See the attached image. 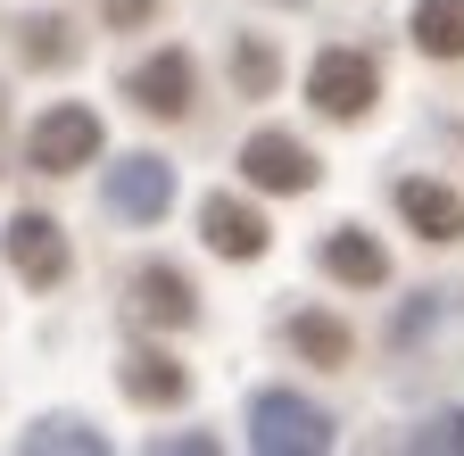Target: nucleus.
Listing matches in <instances>:
<instances>
[{
    "mask_svg": "<svg viewBox=\"0 0 464 456\" xmlns=\"http://www.w3.org/2000/svg\"><path fill=\"white\" fill-rule=\"evenodd\" d=\"M249 448L257 456H324L332 448V415L307 407L299 390H257L249 398Z\"/></svg>",
    "mask_w": 464,
    "mask_h": 456,
    "instance_id": "1",
    "label": "nucleus"
},
{
    "mask_svg": "<svg viewBox=\"0 0 464 456\" xmlns=\"http://www.w3.org/2000/svg\"><path fill=\"white\" fill-rule=\"evenodd\" d=\"M307 100L324 108V117L357 125L365 108L382 100V75H373V59H365V50H315V67H307Z\"/></svg>",
    "mask_w": 464,
    "mask_h": 456,
    "instance_id": "2",
    "label": "nucleus"
},
{
    "mask_svg": "<svg viewBox=\"0 0 464 456\" xmlns=\"http://www.w3.org/2000/svg\"><path fill=\"white\" fill-rule=\"evenodd\" d=\"M25 158L42 166V175H75V166H92V158H100V117H92L83 100H58L50 117L34 125Z\"/></svg>",
    "mask_w": 464,
    "mask_h": 456,
    "instance_id": "3",
    "label": "nucleus"
},
{
    "mask_svg": "<svg viewBox=\"0 0 464 456\" xmlns=\"http://www.w3.org/2000/svg\"><path fill=\"white\" fill-rule=\"evenodd\" d=\"M0 249H9V266L34 282V291H58V282H67V266H75L67 233H58L42 208H17V216H9V233H0Z\"/></svg>",
    "mask_w": 464,
    "mask_h": 456,
    "instance_id": "4",
    "label": "nucleus"
},
{
    "mask_svg": "<svg viewBox=\"0 0 464 456\" xmlns=\"http://www.w3.org/2000/svg\"><path fill=\"white\" fill-rule=\"evenodd\" d=\"M133 108H141V117H191V92H199V67H191V50H150V59L133 67Z\"/></svg>",
    "mask_w": 464,
    "mask_h": 456,
    "instance_id": "5",
    "label": "nucleus"
},
{
    "mask_svg": "<svg viewBox=\"0 0 464 456\" xmlns=\"http://www.w3.org/2000/svg\"><path fill=\"white\" fill-rule=\"evenodd\" d=\"M108 208L125 216V224H158V216L174 208V166L150 158V150H141V158H116V166H108Z\"/></svg>",
    "mask_w": 464,
    "mask_h": 456,
    "instance_id": "6",
    "label": "nucleus"
},
{
    "mask_svg": "<svg viewBox=\"0 0 464 456\" xmlns=\"http://www.w3.org/2000/svg\"><path fill=\"white\" fill-rule=\"evenodd\" d=\"M241 175H249L257 191H315L324 166L290 141V133H249V141H241Z\"/></svg>",
    "mask_w": 464,
    "mask_h": 456,
    "instance_id": "7",
    "label": "nucleus"
},
{
    "mask_svg": "<svg viewBox=\"0 0 464 456\" xmlns=\"http://www.w3.org/2000/svg\"><path fill=\"white\" fill-rule=\"evenodd\" d=\"M199 241H208L216 257H241V266H249V257H266V216L216 191V199L199 208Z\"/></svg>",
    "mask_w": 464,
    "mask_h": 456,
    "instance_id": "8",
    "label": "nucleus"
},
{
    "mask_svg": "<svg viewBox=\"0 0 464 456\" xmlns=\"http://www.w3.org/2000/svg\"><path fill=\"white\" fill-rule=\"evenodd\" d=\"M133 307H141V324H158V332L199 324V291H191L174 266H141V274H133Z\"/></svg>",
    "mask_w": 464,
    "mask_h": 456,
    "instance_id": "9",
    "label": "nucleus"
},
{
    "mask_svg": "<svg viewBox=\"0 0 464 456\" xmlns=\"http://www.w3.org/2000/svg\"><path fill=\"white\" fill-rule=\"evenodd\" d=\"M398 216L415 224L423 241H456V233H464V199H456L448 183H431V175H406V183H398Z\"/></svg>",
    "mask_w": 464,
    "mask_h": 456,
    "instance_id": "10",
    "label": "nucleus"
},
{
    "mask_svg": "<svg viewBox=\"0 0 464 456\" xmlns=\"http://www.w3.org/2000/svg\"><path fill=\"white\" fill-rule=\"evenodd\" d=\"M324 274L332 282H357V291H382V282H390V249L373 233H357V224H340V233L324 241Z\"/></svg>",
    "mask_w": 464,
    "mask_h": 456,
    "instance_id": "11",
    "label": "nucleus"
},
{
    "mask_svg": "<svg viewBox=\"0 0 464 456\" xmlns=\"http://www.w3.org/2000/svg\"><path fill=\"white\" fill-rule=\"evenodd\" d=\"M116 382H125L133 407H183V398H191V374L174 365V357H158V349L125 357V374H116Z\"/></svg>",
    "mask_w": 464,
    "mask_h": 456,
    "instance_id": "12",
    "label": "nucleus"
},
{
    "mask_svg": "<svg viewBox=\"0 0 464 456\" xmlns=\"http://www.w3.org/2000/svg\"><path fill=\"white\" fill-rule=\"evenodd\" d=\"M415 50L423 59H464V0H415Z\"/></svg>",
    "mask_w": 464,
    "mask_h": 456,
    "instance_id": "13",
    "label": "nucleus"
},
{
    "mask_svg": "<svg viewBox=\"0 0 464 456\" xmlns=\"http://www.w3.org/2000/svg\"><path fill=\"white\" fill-rule=\"evenodd\" d=\"M290 349H299L307 365H348V324L307 307V315H290Z\"/></svg>",
    "mask_w": 464,
    "mask_h": 456,
    "instance_id": "14",
    "label": "nucleus"
},
{
    "mask_svg": "<svg viewBox=\"0 0 464 456\" xmlns=\"http://www.w3.org/2000/svg\"><path fill=\"white\" fill-rule=\"evenodd\" d=\"M232 83H241L249 100H266V92L282 83V59H274V42H257V34H249V42H232Z\"/></svg>",
    "mask_w": 464,
    "mask_h": 456,
    "instance_id": "15",
    "label": "nucleus"
},
{
    "mask_svg": "<svg viewBox=\"0 0 464 456\" xmlns=\"http://www.w3.org/2000/svg\"><path fill=\"white\" fill-rule=\"evenodd\" d=\"M25 448H34V456H50V448H67V456H100L108 440H100L92 423H75V415H50V423L25 432Z\"/></svg>",
    "mask_w": 464,
    "mask_h": 456,
    "instance_id": "16",
    "label": "nucleus"
},
{
    "mask_svg": "<svg viewBox=\"0 0 464 456\" xmlns=\"http://www.w3.org/2000/svg\"><path fill=\"white\" fill-rule=\"evenodd\" d=\"M25 59H34V67H67V59H75L67 25H58V17H34V25H25Z\"/></svg>",
    "mask_w": 464,
    "mask_h": 456,
    "instance_id": "17",
    "label": "nucleus"
},
{
    "mask_svg": "<svg viewBox=\"0 0 464 456\" xmlns=\"http://www.w3.org/2000/svg\"><path fill=\"white\" fill-rule=\"evenodd\" d=\"M415 448H423V456H464V407H448V415H431V423L415 432Z\"/></svg>",
    "mask_w": 464,
    "mask_h": 456,
    "instance_id": "18",
    "label": "nucleus"
},
{
    "mask_svg": "<svg viewBox=\"0 0 464 456\" xmlns=\"http://www.w3.org/2000/svg\"><path fill=\"white\" fill-rule=\"evenodd\" d=\"M141 9H150V0H108V25H133Z\"/></svg>",
    "mask_w": 464,
    "mask_h": 456,
    "instance_id": "19",
    "label": "nucleus"
}]
</instances>
